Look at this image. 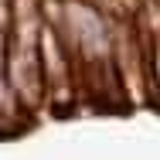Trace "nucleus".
<instances>
[]
</instances>
